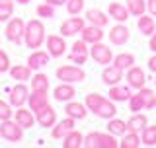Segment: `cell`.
<instances>
[{
  "label": "cell",
  "mask_w": 156,
  "mask_h": 148,
  "mask_svg": "<svg viewBox=\"0 0 156 148\" xmlns=\"http://www.w3.org/2000/svg\"><path fill=\"white\" fill-rule=\"evenodd\" d=\"M90 58V49H88V43L84 39H76L72 43L70 51H68V61L74 62V65H86V61Z\"/></svg>",
  "instance_id": "cell-7"
},
{
  "label": "cell",
  "mask_w": 156,
  "mask_h": 148,
  "mask_svg": "<svg viewBox=\"0 0 156 148\" xmlns=\"http://www.w3.org/2000/svg\"><path fill=\"white\" fill-rule=\"evenodd\" d=\"M101 100H104V96H100V93H88V96H86V100H84L86 107H88V111H90V113H94V111L98 109V105L101 103Z\"/></svg>",
  "instance_id": "cell-39"
},
{
  "label": "cell",
  "mask_w": 156,
  "mask_h": 148,
  "mask_svg": "<svg viewBox=\"0 0 156 148\" xmlns=\"http://www.w3.org/2000/svg\"><path fill=\"white\" fill-rule=\"evenodd\" d=\"M0 136L8 142H20L23 139V129L14 119L0 121Z\"/></svg>",
  "instance_id": "cell-6"
},
{
  "label": "cell",
  "mask_w": 156,
  "mask_h": 148,
  "mask_svg": "<svg viewBox=\"0 0 156 148\" xmlns=\"http://www.w3.org/2000/svg\"><path fill=\"white\" fill-rule=\"evenodd\" d=\"M74 96H76V90H74V86L68 84V82H61L58 86L53 88V97H55L57 101L66 103V101L74 100Z\"/></svg>",
  "instance_id": "cell-18"
},
{
  "label": "cell",
  "mask_w": 156,
  "mask_h": 148,
  "mask_svg": "<svg viewBox=\"0 0 156 148\" xmlns=\"http://www.w3.org/2000/svg\"><path fill=\"white\" fill-rule=\"evenodd\" d=\"M65 113H66V117H72L74 121H84L88 115V107H86V103L70 100L65 103Z\"/></svg>",
  "instance_id": "cell-17"
},
{
  "label": "cell",
  "mask_w": 156,
  "mask_h": 148,
  "mask_svg": "<svg viewBox=\"0 0 156 148\" xmlns=\"http://www.w3.org/2000/svg\"><path fill=\"white\" fill-rule=\"evenodd\" d=\"M107 37H109L111 45H117V47H123L129 43L131 39V29L125 26V23H117V26L111 27V31L107 33Z\"/></svg>",
  "instance_id": "cell-11"
},
{
  "label": "cell",
  "mask_w": 156,
  "mask_h": 148,
  "mask_svg": "<svg viewBox=\"0 0 156 148\" xmlns=\"http://www.w3.org/2000/svg\"><path fill=\"white\" fill-rule=\"evenodd\" d=\"M27 105L33 113H37L39 109H43L45 105H49V92H29L27 97Z\"/></svg>",
  "instance_id": "cell-21"
},
{
  "label": "cell",
  "mask_w": 156,
  "mask_h": 148,
  "mask_svg": "<svg viewBox=\"0 0 156 148\" xmlns=\"http://www.w3.org/2000/svg\"><path fill=\"white\" fill-rule=\"evenodd\" d=\"M140 93V97H143V101H144V109H154L156 107V93L152 88H146L143 86L140 90H136Z\"/></svg>",
  "instance_id": "cell-37"
},
{
  "label": "cell",
  "mask_w": 156,
  "mask_h": 148,
  "mask_svg": "<svg viewBox=\"0 0 156 148\" xmlns=\"http://www.w3.org/2000/svg\"><path fill=\"white\" fill-rule=\"evenodd\" d=\"M86 22L88 23H92V26H98V27H105L107 23H109V16L107 14H104L101 10H98V8H90V10H86Z\"/></svg>",
  "instance_id": "cell-26"
},
{
  "label": "cell",
  "mask_w": 156,
  "mask_h": 148,
  "mask_svg": "<svg viewBox=\"0 0 156 148\" xmlns=\"http://www.w3.org/2000/svg\"><path fill=\"white\" fill-rule=\"evenodd\" d=\"M16 2H18V4H29L31 0H16Z\"/></svg>",
  "instance_id": "cell-48"
},
{
  "label": "cell",
  "mask_w": 156,
  "mask_h": 148,
  "mask_svg": "<svg viewBox=\"0 0 156 148\" xmlns=\"http://www.w3.org/2000/svg\"><path fill=\"white\" fill-rule=\"evenodd\" d=\"M45 39H47V33H45V26H43L41 19H29L26 23V33H23V43H26L27 49H41L45 45Z\"/></svg>",
  "instance_id": "cell-1"
},
{
  "label": "cell",
  "mask_w": 156,
  "mask_h": 148,
  "mask_svg": "<svg viewBox=\"0 0 156 148\" xmlns=\"http://www.w3.org/2000/svg\"><path fill=\"white\" fill-rule=\"evenodd\" d=\"M125 6L127 10H129V14L131 16H135V18H139V16H143V14L146 12V0H125Z\"/></svg>",
  "instance_id": "cell-36"
},
{
  "label": "cell",
  "mask_w": 156,
  "mask_h": 148,
  "mask_svg": "<svg viewBox=\"0 0 156 148\" xmlns=\"http://www.w3.org/2000/svg\"><path fill=\"white\" fill-rule=\"evenodd\" d=\"M23 33H26V22L22 18H10L6 22V29H4V37L10 43H20L23 41Z\"/></svg>",
  "instance_id": "cell-4"
},
{
  "label": "cell",
  "mask_w": 156,
  "mask_h": 148,
  "mask_svg": "<svg viewBox=\"0 0 156 148\" xmlns=\"http://www.w3.org/2000/svg\"><path fill=\"white\" fill-rule=\"evenodd\" d=\"M84 10V0H66V12L70 16H78Z\"/></svg>",
  "instance_id": "cell-40"
},
{
  "label": "cell",
  "mask_w": 156,
  "mask_h": 148,
  "mask_svg": "<svg viewBox=\"0 0 156 148\" xmlns=\"http://www.w3.org/2000/svg\"><path fill=\"white\" fill-rule=\"evenodd\" d=\"M45 47H47V53L51 55V58H58L66 53V41L62 35H47Z\"/></svg>",
  "instance_id": "cell-10"
},
{
  "label": "cell",
  "mask_w": 156,
  "mask_h": 148,
  "mask_svg": "<svg viewBox=\"0 0 156 148\" xmlns=\"http://www.w3.org/2000/svg\"><path fill=\"white\" fill-rule=\"evenodd\" d=\"M136 27H139V31L143 33V35L150 37L152 33L156 31V22H154V16H146V14H143V16H139V22H136Z\"/></svg>",
  "instance_id": "cell-27"
},
{
  "label": "cell",
  "mask_w": 156,
  "mask_h": 148,
  "mask_svg": "<svg viewBox=\"0 0 156 148\" xmlns=\"http://www.w3.org/2000/svg\"><path fill=\"white\" fill-rule=\"evenodd\" d=\"M113 65L115 66H119L121 70H127V68H131L135 65V55L133 53H119V55H115L113 57Z\"/></svg>",
  "instance_id": "cell-33"
},
{
  "label": "cell",
  "mask_w": 156,
  "mask_h": 148,
  "mask_svg": "<svg viewBox=\"0 0 156 148\" xmlns=\"http://www.w3.org/2000/svg\"><path fill=\"white\" fill-rule=\"evenodd\" d=\"M80 39H84L88 45H94V43H100L104 39V27H98V26H84V29L80 31Z\"/></svg>",
  "instance_id": "cell-22"
},
{
  "label": "cell",
  "mask_w": 156,
  "mask_h": 148,
  "mask_svg": "<svg viewBox=\"0 0 156 148\" xmlns=\"http://www.w3.org/2000/svg\"><path fill=\"white\" fill-rule=\"evenodd\" d=\"M125 80H127V84L131 86V90H140V88L146 84V74H144V70H143L140 66L133 65L131 68H127Z\"/></svg>",
  "instance_id": "cell-12"
},
{
  "label": "cell",
  "mask_w": 156,
  "mask_h": 148,
  "mask_svg": "<svg viewBox=\"0 0 156 148\" xmlns=\"http://www.w3.org/2000/svg\"><path fill=\"white\" fill-rule=\"evenodd\" d=\"M74 123H76V121L72 119V117H65V119L57 121L55 127L51 129V136H53L55 140H62V139L68 135V132L74 129Z\"/></svg>",
  "instance_id": "cell-15"
},
{
  "label": "cell",
  "mask_w": 156,
  "mask_h": 148,
  "mask_svg": "<svg viewBox=\"0 0 156 148\" xmlns=\"http://www.w3.org/2000/svg\"><path fill=\"white\" fill-rule=\"evenodd\" d=\"M10 66H12V62H10L8 53L4 51V49H0V74H2V72H8Z\"/></svg>",
  "instance_id": "cell-43"
},
{
  "label": "cell",
  "mask_w": 156,
  "mask_h": 148,
  "mask_svg": "<svg viewBox=\"0 0 156 148\" xmlns=\"http://www.w3.org/2000/svg\"><path fill=\"white\" fill-rule=\"evenodd\" d=\"M143 109H144V101H143V97H140V93L139 92L131 93V97H129V111L139 113V111H143Z\"/></svg>",
  "instance_id": "cell-38"
},
{
  "label": "cell",
  "mask_w": 156,
  "mask_h": 148,
  "mask_svg": "<svg viewBox=\"0 0 156 148\" xmlns=\"http://www.w3.org/2000/svg\"><path fill=\"white\" fill-rule=\"evenodd\" d=\"M86 26V18H76V16H72V18H66L65 22L61 23V35L62 37H74L78 35V33L84 29Z\"/></svg>",
  "instance_id": "cell-8"
},
{
  "label": "cell",
  "mask_w": 156,
  "mask_h": 148,
  "mask_svg": "<svg viewBox=\"0 0 156 148\" xmlns=\"http://www.w3.org/2000/svg\"><path fill=\"white\" fill-rule=\"evenodd\" d=\"M90 58L96 62V65H101V66H107L113 62V51L105 45V43H94L90 45Z\"/></svg>",
  "instance_id": "cell-5"
},
{
  "label": "cell",
  "mask_w": 156,
  "mask_h": 148,
  "mask_svg": "<svg viewBox=\"0 0 156 148\" xmlns=\"http://www.w3.org/2000/svg\"><path fill=\"white\" fill-rule=\"evenodd\" d=\"M35 121L39 127H43V129H53L57 123V111L53 109L51 105H45L43 109H39L35 113Z\"/></svg>",
  "instance_id": "cell-13"
},
{
  "label": "cell",
  "mask_w": 156,
  "mask_h": 148,
  "mask_svg": "<svg viewBox=\"0 0 156 148\" xmlns=\"http://www.w3.org/2000/svg\"><path fill=\"white\" fill-rule=\"evenodd\" d=\"M131 86L127 84V86H121V84H113V86H109V92H107V96H109V100L113 101H129L131 97Z\"/></svg>",
  "instance_id": "cell-25"
},
{
  "label": "cell",
  "mask_w": 156,
  "mask_h": 148,
  "mask_svg": "<svg viewBox=\"0 0 156 148\" xmlns=\"http://www.w3.org/2000/svg\"><path fill=\"white\" fill-rule=\"evenodd\" d=\"M148 49L152 53H156V31L152 33V35H150V41H148Z\"/></svg>",
  "instance_id": "cell-46"
},
{
  "label": "cell",
  "mask_w": 156,
  "mask_h": 148,
  "mask_svg": "<svg viewBox=\"0 0 156 148\" xmlns=\"http://www.w3.org/2000/svg\"><path fill=\"white\" fill-rule=\"evenodd\" d=\"M35 12H37L39 18H53V16H55V6L43 2V4H39V6L35 8Z\"/></svg>",
  "instance_id": "cell-42"
},
{
  "label": "cell",
  "mask_w": 156,
  "mask_h": 148,
  "mask_svg": "<svg viewBox=\"0 0 156 148\" xmlns=\"http://www.w3.org/2000/svg\"><path fill=\"white\" fill-rule=\"evenodd\" d=\"M14 121H16L23 131H26V129H31V127L35 125V113L29 109V107L26 109L23 105L22 107H16V111H14Z\"/></svg>",
  "instance_id": "cell-14"
},
{
  "label": "cell",
  "mask_w": 156,
  "mask_h": 148,
  "mask_svg": "<svg viewBox=\"0 0 156 148\" xmlns=\"http://www.w3.org/2000/svg\"><path fill=\"white\" fill-rule=\"evenodd\" d=\"M96 117H100V119H111V117L117 115V107H115V101L109 100V97H104L101 100V103L98 105V109L94 111Z\"/></svg>",
  "instance_id": "cell-23"
},
{
  "label": "cell",
  "mask_w": 156,
  "mask_h": 148,
  "mask_svg": "<svg viewBox=\"0 0 156 148\" xmlns=\"http://www.w3.org/2000/svg\"><path fill=\"white\" fill-rule=\"evenodd\" d=\"M49 61H51V55H49L47 51L35 49V51H33L31 55L27 57V66L31 68V70H41L43 66L49 65Z\"/></svg>",
  "instance_id": "cell-19"
},
{
  "label": "cell",
  "mask_w": 156,
  "mask_h": 148,
  "mask_svg": "<svg viewBox=\"0 0 156 148\" xmlns=\"http://www.w3.org/2000/svg\"><path fill=\"white\" fill-rule=\"evenodd\" d=\"M121 80H125V72L121 70L119 66L115 65H107L101 72V82L107 84V86H113V84H119Z\"/></svg>",
  "instance_id": "cell-16"
},
{
  "label": "cell",
  "mask_w": 156,
  "mask_h": 148,
  "mask_svg": "<svg viewBox=\"0 0 156 148\" xmlns=\"http://www.w3.org/2000/svg\"><path fill=\"white\" fill-rule=\"evenodd\" d=\"M148 70L156 74V53H154V55L148 58Z\"/></svg>",
  "instance_id": "cell-45"
},
{
  "label": "cell",
  "mask_w": 156,
  "mask_h": 148,
  "mask_svg": "<svg viewBox=\"0 0 156 148\" xmlns=\"http://www.w3.org/2000/svg\"><path fill=\"white\" fill-rule=\"evenodd\" d=\"M29 92H31V88H27L26 82H16L14 88L10 90V100L8 101L12 103V107H22L23 103H27Z\"/></svg>",
  "instance_id": "cell-9"
},
{
  "label": "cell",
  "mask_w": 156,
  "mask_h": 148,
  "mask_svg": "<svg viewBox=\"0 0 156 148\" xmlns=\"http://www.w3.org/2000/svg\"><path fill=\"white\" fill-rule=\"evenodd\" d=\"M14 117V109H12V103L0 100V121H6Z\"/></svg>",
  "instance_id": "cell-41"
},
{
  "label": "cell",
  "mask_w": 156,
  "mask_h": 148,
  "mask_svg": "<svg viewBox=\"0 0 156 148\" xmlns=\"http://www.w3.org/2000/svg\"><path fill=\"white\" fill-rule=\"evenodd\" d=\"M140 144L144 146H156V125H146L140 131Z\"/></svg>",
  "instance_id": "cell-34"
},
{
  "label": "cell",
  "mask_w": 156,
  "mask_h": 148,
  "mask_svg": "<svg viewBox=\"0 0 156 148\" xmlns=\"http://www.w3.org/2000/svg\"><path fill=\"white\" fill-rule=\"evenodd\" d=\"M84 148H117L119 142H117V136L111 135V132H88L84 136V142H82Z\"/></svg>",
  "instance_id": "cell-2"
},
{
  "label": "cell",
  "mask_w": 156,
  "mask_h": 148,
  "mask_svg": "<svg viewBox=\"0 0 156 148\" xmlns=\"http://www.w3.org/2000/svg\"><path fill=\"white\" fill-rule=\"evenodd\" d=\"M121 148H139L140 146V132H133V131H127L119 140Z\"/></svg>",
  "instance_id": "cell-32"
},
{
  "label": "cell",
  "mask_w": 156,
  "mask_h": 148,
  "mask_svg": "<svg viewBox=\"0 0 156 148\" xmlns=\"http://www.w3.org/2000/svg\"><path fill=\"white\" fill-rule=\"evenodd\" d=\"M146 125H148V119H146V115L139 111V113H133V115L129 117V121H127V131L140 132Z\"/></svg>",
  "instance_id": "cell-28"
},
{
  "label": "cell",
  "mask_w": 156,
  "mask_h": 148,
  "mask_svg": "<svg viewBox=\"0 0 156 148\" xmlns=\"http://www.w3.org/2000/svg\"><path fill=\"white\" fill-rule=\"evenodd\" d=\"M154 86H156V78H154Z\"/></svg>",
  "instance_id": "cell-49"
},
{
  "label": "cell",
  "mask_w": 156,
  "mask_h": 148,
  "mask_svg": "<svg viewBox=\"0 0 156 148\" xmlns=\"http://www.w3.org/2000/svg\"><path fill=\"white\" fill-rule=\"evenodd\" d=\"M29 88L33 92H49V76L43 72H35L29 80Z\"/></svg>",
  "instance_id": "cell-29"
},
{
  "label": "cell",
  "mask_w": 156,
  "mask_h": 148,
  "mask_svg": "<svg viewBox=\"0 0 156 148\" xmlns=\"http://www.w3.org/2000/svg\"><path fill=\"white\" fill-rule=\"evenodd\" d=\"M146 10H148L150 16L156 18V0H146Z\"/></svg>",
  "instance_id": "cell-44"
},
{
  "label": "cell",
  "mask_w": 156,
  "mask_h": 148,
  "mask_svg": "<svg viewBox=\"0 0 156 148\" xmlns=\"http://www.w3.org/2000/svg\"><path fill=\"white\" fill-rule=\"evenodd\" d=\"M107 132H111V135L115 136H123L127 132V121L123 119H117V117H111V119H107Z\"/></svg>",
  "instance_id": "cell-30"
},
{
  "label": "cell",
  "mask_w": 156,
  "mask_h": 148,
  "mask_svg": "<svg viewBox=\"0 0 156 148\" xmlns=\"http://www.w3.org/2000/svg\"><path fill=\"white\" fill-rule=\"evenodd\" d=\"M57 80H61V82H68V84H76V82H82V80H86V72H84V68L82 66H78V65H61L57 68Z\"/></svg>",
  "instance_id": "cell-3"
},
{
  "label": "cell",
  "mask_w": 156,
  "mask_h": 148,
  "mask_svg": "<svg viewBox=\"0 0 156 148\" xmlns=\"http://www.w3.org/2000/svg\"><path fill=\"white\" fill-rule=\"evenodd\" d=\"M14 8H16V0H0V23L8 22L14 16Z\"/></svg>",
  "instance_id": "cell-35"
},
{
  "label": "cell",
  "mask_w": 156,
  "mask_h": 148,
  "mask_svg": "<svg viewBox=\"0 0 156 148\" xmlns=\"http://www.w3.org/2000/svg\"><path fill=\"white\" fill-rule=\"evenodd\" d=\"M47 4H51V6H65L66 0H45Z\"/></svg>",
  "instance_id": "cell-47"
},
{
  "label": "cell",
  "mask_w": 156,
  "mask_h": 148,
  "mask_svg": "<svg viewBox=\"0 0 156 148\" xmlns=\"http://www.w3.org/2000/svg\"><path fill=\"white\" fill-rule=\"evenodd\" d=\"M107 16L113 18L117 23H125L127 19H129V10H127L125 4L121 2H109V6H107Z\"/></svg>",
  "instance_id": "cell-20"
},
{
  "label": "cell",
  "mask_w": 156,
  "mask_h": 148,
  "mask_svg": "<svg viewBox=\"0 0 156 148\" xmlns=\"http://www.w3.org/2000/svg\"><path fill=\"white\" fill-rule=\"evenodd\" d=\"M8 72L12 76V80H16V82H29L33 76V70L27 66V62L26 65H12Z\"/></svg>",
  "instance_id": "cell-24"
},
{
  "label": "cell",
  "mask_w": 156,
  "mask_h": 148,
  "mask_svg": "<svg viewBox=\"0 0 156 148\" xmlns=\"http://www.w3.org/2000/svg\"><path fill=\"white\" fill-rule=\"evenodd\" d=\"M82 142H84V136H82L80 131L72 129L68 135L62 139V148H80Z\"/></svg>",
  "instance_id": "cell-31"
}]
</instances>
